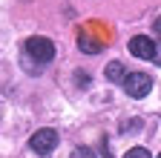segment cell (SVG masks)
<instances>
[{
	"label": "cell",
	"instance_id": "6da1fadb",
	"mask_svg": "<svg viewBox=\"0 0 161 158\" xmlns=\"http://www.w3.org/2000/svg\"><path fill=\"white\" fill-rule=\"evenodd\" d=\"M26 55L35 63H49L55 57V43L49 41V37H43V35H35V37L26 41Z\"/></svg>",
	"mask_w": 161,
	"mask_h": 158
},
{
	"label": "cell",
	"instance_id": "7a4b0ae2",
	"mask_svg": "<svg viewBox=\"0 0 161 158\" xmlns=\"http://www.w3.org/2000/svg\"><path fill=\"white\" fill-rule=\"evenodd\" d=\"M121 86L127 89V95L130 98H147L150 95V89H153V81H150V75H144V72H130L124 81H121Z\"/></svg>",
	"mask_w": 161,
	"mask_h": 158
},
{
	"label": "cell",
	"instance_id": "3957f363",
	"mask_svg": "<svg viewBox=\"0 0 161 158\" xmlns=\"http://www.w3.org/2000/svg\"><path fill=\"white\" fill-rule=\"evenodd\" d=\"M29 147H32L37 155H49V152L58 147V132H55V129H49V127L37 129V132L29 138Z\"/></svg>",
	"mask_w": 161,
	"mask_h": 158
},
{
	"label": "cell",
	"instance_id": "277c9868",
	"mask_svg": "<svg viewBox=\"0 0 161 158\" xmlns=\"http://www.w3.org/2000/svg\"><path fill=\"white\" fill-rule=\"evenodd\" d=\"M130 52L135 57H141V61H153V55H155V41L150 35H135L132 41H130Z\"/></svg>",
	"mask_w": 161,
	"mask_h": 158
},
{
	"label": "cell",
	"instance_id": "5b68a950",
	"mask_svg": "<svg viewBox=\"0 0 161 158\" xmlns=\"http://www.w3.org/2000/svg\"><path fill=\"white\" fill-rule=\"evenodd\" d=\"M127 78V72H124V66H121L118 61H112L109 66H107V81H112V84H121Z\"/></svg>",
	"mask_w": 161,
	"mask_h": 158
},
{
	"label": "cell",
	"instance_id": "8992f818",
	"mask_svg": "<svg viewBox=\"0 0 161 158\" xmlns=\"http://www.w3.org/2000/svg\"><path fill=\"white\" fill-rule=\"evenodd\" d=\"M78 46L84 49L86 55H98V52H101V43H98V41H92L89 35H78Z\"/></svg>",
	"mask_w": 161,
	"mask_h": 158
},
{
	"label": "cell",
	"instance_id": "52a82bcc",
	"mask_svg": "<svg viewBox=\"0 0 161 158\" xmlns=\"http://www.w3.org/2000/svg\"><path fill=\"white\" fill-rule=\"evenodd\" d=\"M124 158H153V155H150V150H144V147H132V150H127Z\"/></svg>",
	"mask_w": 161,
	"mask_h": 158
},
{
	"label": "cell",
	"instance_id": "ba28073f",
	"mask_svg": "<svg viewBox=\"0 0 161 158\" xmlns=\"http://www.w3.org/2000/svg\"><path fill=\"white\" fill-rule=\"evenodd\" d=\"M69 158H95V152H92L89 147H78V150H72Z\"/></svg>",
	"mask_w": 161,
	"mask_h": 158
},
{
	"label": "cell",
	"instance_id": "9c48e42d",
	"mask_svg": "<svg viewBox=\"0 0 161 158\" xmlns=\"http://www.w3.org/2000/svg\"><path fill=\"white\" fill-rule=\"evenodd\" d=\"M153 61H155V63H158V66H161V41H158V43H155V55H153Z\"/></svg>",
	"mask_w": 161,
	"mask_h": 158
},
{
	"label": "cell",
	"instance_id": "30bf717a",
	"mask_svg": "<svg viewBox=\"0 0 161 158\" xmlns=\"http://www.w3.org/2000/svg\"><path fill=\"white\" fill-rule=\"evenodd\" d=\"M158 158H161V155H158Z\"/></svg>",
	"mask_w": 161,
	"mask_h": 158
}]
</instances>
